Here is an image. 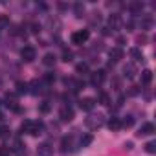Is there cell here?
Wrapping results in <instances>:
<instances>
[{"mask_svg":"<svg viewBox=\"0 0 156 156\" xmlns=\"http://www.w3.org/2000/svg\"><path fill=\"white\" fill-rule=\"evenodd\" d=\"M123 73H125V77L132 79V77L136 75V66H134V64H127V66H123Z\"/></svg>","mask_w":156,"mask_h":156,"instance_id":"cell-12","label":"cell"},{"mask_svg":"<svg viewBox=\"0 0 156 156\" xmlns=\"http://www.w3.org/2000/svg\"><path fill=\"white\" fill-rule=\"evenodd\" d=\"M105 81V70H98L92 73V83L94 85H101Z\"/></svg>","mask_w":156,"mask_h":156,"instance_id":"cell-7","label":"cell"},{"mask_svg":"<svg viewBox=\"0 0 156 156\" xmlns=\"http://www.w3.org/2000/svg\"><path fill=\"white\" fill-rule=\"evenodd\" d=\"M6 26H9V19L6 15H0V28H6Z\"/></svg>","mask_w":156,"mask_h":156,"instance_id":"cell-26","label":"cell"},{"mask_svg":"<svg viewBox=\"0 0 156 156\" xmlns=\"http://www.w3.org/2000/svg\"><path fill=\"white\" fill-rule=\"evenodd\" d=\"M132 125H134V118H132V116H125L123 121H121V127L129 129V127H132Z\"/></svg>","mask_w":156,"mask_h":156,"instance_id":"cell-18","label":"cell"},{"mask_svg":"<svg viewBox=\"0 0 156 156\" xmlns=\"http://www.w3.org/2000/svg\"><path fill=\"white\" fill-rule=\"evenodd\" d=\"M73 9H75V15H77V17H83V13H85V8H83V4H79V2H77V4L73 6Z\"/></svg>","mask_w":156,"mask_h":156,"instance_id":"cell-24","label":"cell"},{"mask_svg":"<svg viewBox=\"0 0 156 156\" xmlns=\"http://www.w3.org/2000/svg\"><path fill=\"white\" fill-rule=\"evenodd\" d=\"M141 9H143V4H140V2H134L130 6V11L132 13H141Z\"/></svg>","mask_w":156,"mask_h":156,"instance_id":"cell-25","label":"cell"},{"mask_svg":"<svg viewBox=\"0 0 156 156\" xmlns=\"http://www.w3.org/2000/svg\"><path fill=\"white\" fill-rule=\"evenodd\" d=\"M107 125H108V129H110V130H119V129H121V119H119V118H116V116H112V118L107 121Z\"/></svg>","mask_w":156,"mask_h":156,"instance_id":"cell-8","label":"cell"},{"mask_svg":"<svg viewBox=\"0 0 156 156\" xmlns=\"http://www.w3.org/2000/svg\"><path fill=\"white\" fill-rule=\"evenodd\" d=\"M41 112H44V114L50 112V105H48V103H42V105H41Z\"/></svg>","mask_w":156,"mask_h":156,"instance_id":"cell-32","label":"cell"},{"mask_svg":"<svg viewBox=\"0 0 156 156\" xmlns=\"http://www.w3.org/2000/svg\"><path fill=\"white\" fill-rule=\"evenodd\" d=\"M62 61H66V62H70V61H72V51H68V50H64V51H62Z\"/></svg>","mask_w":156,"mask_h":156,"instance_id":"cell-29","label":"cell"},{"mask_svg":"<svg viewBox=\"0 0 156 156\" xmlns=\"http://www.w3.org/2000/svg\"><path fill=\"white\" fill-rule=\"evenodd\" d=\"M70 151H72V138H62L61 140V152L66 154Z\"/></svg>","mask_w":156,"mask_h":156,"instance_id":"cell-11","label":"cell"},{"mask_svg":"<svg viewBox=\"0 0 156 156\" xmlns=\"http://www.w3.org/2000/svg\"><path fill=\"white\" fill-rule=\"evenodd\" d=\"M39 30H41V28H39L37 24H33V26H31V31H33V33H39Z\"/></svg>","mask_w":156,"mask_h":156,"instance_id":"cell-34","label":"cell"},{"mask_svg":"<svg viewBox=\"0 0 156 156\" xmlns=\"http://www.w3.org/2000/svg\"><path fill=\"white\" fill-rule=\"evenodd\" d=\"M152 132H154V125L152 123H143L141 129H140V132H138V136H149Z\"/></svg>","mask_w":156,"mask_h":156,"instance_id":"cell-9","label":"cell"},{"mask_svg":"<svg viewBox=\"0 0 156 156\" xmlns=\"http://www.w3.org/2000/svg\"><path fill=\"white\" fill-rule=\"evenodd\" d=\"M129 94H130V96H136V94H140V88H138V87H132V90H130Z\"/></svg>","mask_w":156,"mask_h":156,"instance_id":"cell-33","label":"cell"},{"mask_svg":"<svg viewBox=\"0 0 156 156\" xmlns=\"http://www.w3.org/2000/svg\"><path fill=\"white\" fill-rule=\"evenodd\" d=\"M145 151L151 152V154H154V152H156V141H149V143H145Z\"/></svg>","mask_w":156,"mask_h":156,"instance_id":"cell-23","label":"cell"},{"mask_svg":"<svg viewBox=\"0 0 156 156\" xmlns=\"http://www.w3.org/2000/svg\"><path fill=\"white\" fill-rule=\"evenodd\" d=\"M151 26H152V20H151V19H145V20L141 22V28H143V30H149Z\"/></svg>","mask_w":156,"mask_h":156,"instance_id":"cell-30","label":"cell"},{"mask_svg":"<svg viewBox=\"0 0 156 156\" xmlns=\"http://www.w3.org/2000/svg\"><path fill=\"white\" fill-rule=\"evenodd\" d=\"M151 81H152V72L151 70H143L141 72V83L143 85H151Z\"/></svg>","mask_w":156,"mask_h":156,"instance_id":"cell-13","label":"cell"},{"mask_svg":"<svg viewBox=\"0 0 156 156\" xmlns=\"http://www.w3.org/2000/svg\"><path fill=\"white\" fill-rule=\"evenodd\" d=\"M75 72H77V73H87V72H88V64H87V62H79V64L75 66Z\"/></svg>","mask_w":156,"mask_h":156,"instance_id":"cell-20","label":"cell"},{"mask_svg":"<svg viewBox=\"0 0 156 156\" xmlns=\"http://www.w3.org/2000/svg\"><path fill=\"white\" fill-rule=\"evenodd\" d=\"M31 129H33V121H30V119H26V121L20 125V132H22V134H24V132L31 134Z\"/></svg>","mask_w":156,"mask_h":156,"instance_id":"cell-14","label":"cell"},{"mask_svg":"<svg viewBox=\"0 0 156 156\" xmlns=\"http://www.w3.org/2000/svg\"><path fill=\"white\" fill-rule=\"evenodd\" d=\"M105 121H103V116L101 114H98V116H88L87 118V125L90 127V129H96V127H101Z\"/></svg>","mask_w":156,"mask_h":156,"instance_id":"cell-4","label":"cell"},{"mask_svg":"<svg viewBox=\"0 0 156 156\" xmlns=\"http://www.w3.org/2000/svg\"><path fill=\"white\" fill-rule=\"evenodd\" d=\"M44 81H46V83H53V81H55V73H53V72H48V73L44 75Z\"/></svg>","mask_w":156,"mask_h":156,"instance_id":"cell-27","label":"cell"},{"mask_svg":"<svg viewBox=\"0 0 156 156\" xmlns=\"http://www.w3.org/2000/svg\"><path fill=\"white\" fill-rule=\"evenodd\" d=\"M37 154L39 156H53V147L48 141H44V143H41L37 147Z\"/></svg>","mask_w":156,"mask_h":156,"instance_id":"cell-3","label":"cell"},{"mask_svg":"<svg viewBox=\"0 0 156 156\" xmlns=\"http://www.w3.org/2000/svg\"><path fill=\"white\" fill-rule=\"evenodd\" d=\"M99 101H101L103 105H108V96H107L105 92H101V94H99Z\"/></svg>","mask_w":156,"mask_h":156,"instance_id":"cell-31","label":"cell"},{"mask_svg":"<svg viewBox=\"0 0 156 156\" xmlns=\"http://www.w3.org/2000/svg\"><path fill=\"white\" fill-rule=\"evenodd\" d=\"M42 129H44V125L39 121V123H33V129H31V136H39V134H42Z\"/></svg>","mask_w":156,"mask_h":156,"instance_id":"cell-17","label":"cell"},{"mask_svg":"<svg viewBox=\"0 0 156 156\" xmlns=\"http://www.w3.org/2000/svg\"><path fill=\"white\" fill-rule=\"evenodd\" d=\"M130 55H132L136 61H143V53H141L138 48H132V50H130Z\"/></svg>","mask_w":156,"mask_h":156,"instance_id":"cell-21","label":"cell"},{"mask_svg":"<svg viewBox=\"0 0 156 156\" xmlns=\"http://www.w3.org/2000/svg\"><path fill=\"white\" fill-rule=\"evenodd\" d=\"M9 152H11V149H9V147H6V145L0 147V156H9Z\"/></svg>","mask_w":156,"mask_h":156,"instance_id":"cell-28","label":"cell"},{"mask_svg":"<svg viewBox=\"0 0 156 156\" xmlns=\"http://www.w3.org/2000/svg\"><path fill=\"white\" fill-rule=\"evenodd\" d=\"M28 87H30L28 83H22V81H20V83H17V92H19V94H26V92H30Z\"/></svg>","mask_w":156,"mask_h":156,"instance_id":"cell-19","label":"cell"},{"mask_svg":"<svg viewBox=\"0 0 156 156\" xmlns=\"http://www.w3.org/2000/svg\"><path fill=\"white\" fill-rule=\"evenodd\" d=\"M88 37H90V31L88 30H79V31H75L72 35V42L73 44H83V42L88 41Z\"/></svg>","mask_w":156,"mask_h":156,"instance_id":"cell-1","label":"cell"},{"mask_svg":"<svg viewBox=\"0 0 156 156\" xmlns=\"http://www.w3.org/2000/svg\"><path fill=\"white\" fill-rule=\"evenodd\" d=\"M108 55H110V61H114V62H118L119 59H123V50H121V48H112Z\"/></svg>","mask_w":156,"mask_h":156,"instance_id":"cell-10","label":"cell"},{"mask_svg":"<svg viewBox=\"0 0 156 156\" xmlns=\"http://www.w3.org/2000/svg\"><path fill=\"white\" fill-rule=\"evenodd\" d=\"M59 118H61V121L68 123V121H72V119H73V110H72L70 107H62V108H61V112H59Z\"/></svg>","mask_w":156,"mask_h":156,"instance_id":"cell-5","label":"cell"},{"mask_svg":"<svg viewBox=\"0 0 156 156\" xmlns=\"http://www.w3.org/2000/svg\"><path fill=\"white\" fill-rule=\"evenodd\" d=\"M79 107H81L83 110H92V108L96 107V99H94V98H85V99L79 101Z\"/></svg>","mask_w":156,"mask_h":156,"instance_id":"cell-6","label":"cell"},{"mask_svg":"<svg viewBox=\"0 0 156 156\" xmlns=\"http://www.w3.org/2000/svg\"><path fill=\"white\" fill-rule=\"evenodd\" d=\"M119 24H121V19H119L118 15H112V17L108 19V26H110L112 30H116V28H118Z\"/></svg>","mask_w":156,"mask_h":156,"instance_id":"cell-15","label":"cell"},{"mask_svg":"<svg viewBox=\"0 0 156 156\" xmlns=\"http://www.w3.org/2000/svg\"><path fill=\"white\" fill-rule=\"evenodd\" d=\"M92 140H94V138H92V134L83 136V138H81V147H88V145L92 143Z\"/></svg>","mask_w":156,"mask_h":156,"instance_id":"cell-22","label":"cell"},{"mask_svg":"<svg viewBox=\"0 0 156 156\" xmlns=\"http://www.w3.org/2000/svg\"><path fill=\"white\" fill-rule=\"evenodd\" d=\"M42 62H44L46 66H53V64H55V55H53V53H46L44 59H42Z\"/></svg>","mask_w":156,"mask_h":156,"instance_id":"cell-16","label":"cell"},{"mask_svg":"<svg viewBox=\"0 0 156 156\" xmlns=\"http://www.w3.org/2000/svg\"><path fill=\"white\" fill-rule=\"evenodd\" d=\"M20 55H22V59H24L26 62H31V61L35 59V48H33V46H24V48L20 50Z\"/></svg>","mask_w":156,"mask_h":156,"instance_id":"cell-2","label":"cell"}]
</instances>
